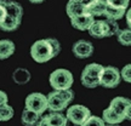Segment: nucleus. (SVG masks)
Instances as JSON below:
<instances>
[{"instance_id": "nucleus-1", "label": "nucleus", "mask_w": 131, "mask_h": 126, "mask_svg": "<svg viewBox=\"0 0 131 126\" xmlns=\"http://www.w3.org/2000/svg\"><path fill=\"white\" fill-rule=\"evenodd\" d=\"M61 52V44L55 38L37 40L30 47V56L37 63H45Z\"/></svg>"}, {"instance_id": "nucleus-2", "label": "nucleus", "mask_w": 131, "mask_h": 126, "mask_svg": "<svg viewBox=\"0 0 131 126\" xmlns=\"http://www.w3.org/2000/svg\"><path fill=\"white\" fill-rule=\"evenodd\" d=\"M0 3L6 9V17L0 24V29L4 32H14L21 26L23 17V7L14 0H0Z\"/></svg>"}, {"instance_id": "nucleus-3", "label": "nucleus", "mask_w": 131, "mask_h": 126, "mask_svg": "<svg viewBox=\"0 0 131 126\" xmlns=\"http://www.w3.org/2000/svg\"><path fill=\"white\" fill-rule=\"evenodd\" d=\"M49 83L53 89V91H61V90L72 89V85L74 83V78L68 69L61 68V69L53 70L50 74Z\"/></svg>"}, {"instance_id": "nucleus-4", "label": "nucleus", "mask_w": 131, "mask_h": 126, "mask_svg": "<svg viewBox=\"0 0 131 126\" xmlns=\"http://www.w3.org/2000/svg\"><path fill=\"white\" fill-rule=\"evenodd\" d=\"M103 65L100 63H90L81 72V84L88 89H95L100 85V78L102 74Z\"/></svg>"}, {"instance_id": "nucleus-5", "label": "nucleus", "mask_w": 131, "mask_h": 126, "mask_svg": "<svg viewBox=\"0 0 131 126\" xmlns=\"http://www.w3.org/2000/svg\"><path fill=\"white\" fill-rule=\"evenodd\" d=\"M90 117H91V112H90L89 108L85 107V106L74 104V106H70L69 108H67L66 118H67L68 121H70V124L81 126Z\"/></svg>"}, {"instance_id": "nucleus-6", "label": "nucleus", "mask_w": 131, "mask_h": 126, "mask_svg": "<svg viewBox=\"0 0 131 126\" xmlns=\"http://www.w3.org/2000/svg\"><path fill=\"white\" fill-rule=\"evenodd\" d=\"M120 80H122V76H120V72L118 68L113 67V65L103 67L102 74L100 78V85L102 87L114 89L120 84Z\"/></svg>"}, {"instance_id": "nucleus-7", "label": "nucleus", "mask_w": 131, "mask_h": 126, "mask_svg": "<svg viewBox=\"0 0 131 126\" xmlns=\"http://www.w3.org/2000/svg\"><path fill=\"white\" fill-rule=\"evenodd\" d=\"M26 109L41 115L47 110V97L40 92H33L26 98Z\"/></svg>"}, {"instance_id": "nucleus-8", "label": "nucleus", "mask_w": 131, "mask_h": 126, "mask_svg": "<svg viewBox=\"0 0 131 126\" xmlns=\"http://www.w3.org/2000/svg\"><path fill=\"white\" fill-rule=\"evenodd\" d=\"M94 50L95 49L92 42L84 40V39L75 41L72 46V52L74 53L77 58H80V60H85V58H89L90 56H92Z\"/></svg>"}, {"instance_id": "nucleus-9", "label": "nucleus", "mask_w": 131, "mask_h": 126, "mask_svg": "<svg viewBox=\"0 0 131 126\" xmlns=\"http://www.w3.org/2000/svg\"><path fill=\"white\" fill-rule=\"evenodd\" d=\"M47 97V109H50L51 112L61 113L68 108L69 103L62 97L58 91H52L46 96Z\"/></svg>"}, {"instance_id": "nucleus-10", "label": "nucleus", "mask_w": 131, "mask_h": 126, "mask_svg": "<svg viewBox=\"0 0 131 126\" xmlns=\"http://www.w3.org/2000/svg\"><path fill=\"white\" fill-rule=\"evenodd\" d=\"M95 22L94 16L91 15H81V16H78V17H74V18H70V24L74 27L75 29L78 30H89V28L91 27V24Z\"/></svg>"}, {"instance_id": "nucleus-11", "label": "nucleus", "mask_w": 131, "mask_h": 126, "mask_svg": "<svg viewBox=\"0 0 131 126\" xmlns=\"http://www.w3.org/2000/svg\"><path fill=\"white\" fill-rule=\"evenodd\" d=\"M107 9L106 0H92L88 6H85V12L91 16H103Z\"/></svg>"}, {"instance_id": "nucleus-12", "label": "nucleus", "mask_w": 131, "mask_h": 126, "mask_svg": "<svg viewBox=\"0 0 131 126\" xmlns=\"http://www.w3.org/2000/svg\"><path fill=\"white\" fill-rule=\"evenodd\" d=\"M66 12L69 18H74L81 15H85V5H83L79 0H69L66 6Z\"/></svg>"}, {"instance_id": "nucleus-13", "label": "nucleus", "mask_w": 131, "mask_h": 126, "mask_svg": "<svg viewBox=\"0 0 131 126\" xmlns=\"http://www.w3.org/2000/svg\"><path fill=\"white\" fill-rule=\"evenodd\" d=\"M130 103H131V101L129 99V98L119 96V97L113 98L112 101H111V103H109V108L113 109L115 113H118L119 115L124 117V115H125V110H126L127 106H129Z\"/></svg>"}, {"instance_id": "nucleus-14", "label": "nucleus", "mask_w": 131, "mask_h": 126, "mask_svg": "<svg viewBox=\"0 0 131 126\" xmlns=\"http://www.w3.org/2000/svg\"><path fill=\"white\" fill-rule=\"evenodd\" d=\"M89 34L95 39H103L107 35V29H106V23L104 19L95 21L89 28Z\"/></svg>"}, {"instance_id": "nucleus-15", "label": "nucleus", "mask_w": 131, "mask_h": 126, "mask_svg": "<svg viewBox=\"0 0 131 126\" xmlns=\"http://www.w3.org/2000/svg\"><path fill=\"white\" fill-rule=\"evenodd\" d=\"M45 121H46L47 126H67L68 125V120L66 115H63L62 113H55L52 112L47 115H44Z\"/></svg>"}, {"instance_id": "nucleus-16", "label": "nucleus", "mask_w": 131, "mask_h": 126, "mask_svg": "<svg viewBox=\"0 0 131 126\" xmlns=\"http://www.w3.org/2000/svg\"><path fill=\"white\" fill-rule=\"evenodd\" d=\"M102 119L104 124H108V125H118L125 120V118L119 115L118 113H115L113 109L108 107L103 110V114H102Z\"/></svg>"}, {"instance_id": "nucleus-17", "label": "nucleus", "mask_w": 131, "mask_h": 126, "mask_svg": "<svg viewBox=\"0 0 131 126\" xmlns=\"http://www.w3.org/2000/svg\"><path fill=\"white\" fill-rule=\"evenodd\" d=\"M32 79V75L27 68H17L15 69V72L12 73V80L17 85H24L29 83Z\"/></svg>"}, {"instance_id": "nucleus-18", "label": "nucleus", "mask_w": 131, "mask_h": 126, "mask_svg": "<svg viewBox=\"0 0 131 126\" xmlns=\"http://www.w3.org/2000/svg\"><path fill=\"white\" fill-rule=\"evenodd\" d=\"M15 44L9 39L0 40V60H7L15 53Z\"/></svg>"}, {"instance_id": "nucleus-19", "label": "nucleus", "mask_w": 131, "mask_h": 126, "mask_svg": "<svg viewBox=\"0 0 131 126\" xmlns=\"http://www.w3.org/2000/svg\"><path fill=\"white\" fill-rule=\"evenodd\" d=\"M40 119H41L40 114L30 112L28 109H24L22 113V117H21V122L24 126H37L38 122L40 121Z\"/></svg>"}, {"instance_id": "nucleus-20", "label": "nucleus", "mask_w": 131, "mask_h": 126, "mask_svg": "<svg viewBox=\"0 0 131 126\" xmlns=\"http://www.w3.org/2000/svg\"><path fill=\"white\" fill-rule=\"evenodd\" d=\"M126 14V10H122V9H114V7H111L107 5V9H106V12H104V17L107 19H112V21H118V19L123 18Z\"/></svg>"}, {"instance_id": "nucleus-21", "label": "nucleus", "mask_w": 131, "mask_h": 126, "mask_svg": "<svg viewBox=\"0 0 131 126\" xmlns=\"http://www.w3.org/2000/svg\"><path fill=\"white\" fill-rule=\"evenodd\" d=\"M15 110L14 108L9 104H3L0 106V121H9L14 118Z\"/></svg>"}, {"instance_id": "nucleus-22", "label": "nucleus", "mask_w": 131, "mask_h": 126, "mask_svg": "<svg viewBox=\"0 0 131 126\" xmlns=\"http://www.w3.org/2000/svg\"><path fill=\"white\" fill-rule=\"evenodd\" d=\"M117 37H118L119 44H122L123 46H131V30L130 29L119 30Z\"/></svg>"}, {"instance_id": "nucleus-23", "label": "nucleus", "mask_w": 131, "mask_h": 126, "mask_svg": "<svg viewBox=\"0 0 131 126\" xmlns=\"http://www.w3.org/2000/svg\"><path fill=\"white\" fill-rule=\"evenodd\" d=\"M104 23H106V29H107V35L106 38H109V37H113L118 34L119 32V26H118L117 21H112V19H104Z\"/></svg>"}, {"instance_id": "nucleus-24", "label": "nucleus", "mask_w": 131, "mask_h": 126, "mask_svg": "<svg viewBox=\"0 0 131 126\" xmlns=\"http://www.w3.org/2000/svg\"><path fill=\"white\" fill-rule=\"evenodd\" d=\"M106 3L108 6L114 7V9L127 10L130 5V0H106Z\"/></svg>"}, {"instance_id": "nucleus-25", "label": "nucleus", "mask_w": 131, "mask_h": 126, "mask_svg": "<svg viewBox=\"0 0 131 126\" xmlns=\"http://www.w3.org/2000/svg\"><path fill=\"white\" fill-rule=\"evenodd\" d=\"M81 126H106V124H104L102 118L96 117V115H91L90 118H88V120Z\"/></svg>"}, {"instance_id": "nucleus-26", "label": "nucleus", "mask_w": 131, "mask_h": 126, "mask_svg": "<svg viewBox=\"0 0 131 126\" xmlns=\"http://www.w3.org/2000/svg\"><path fill=\"white\" fill-rule=\"evenodd\" d=\"M120 76L124 81L131 84V63L126 64L122 70H120Z\"/></svg>"}, {"instance_id": "nucleus-27", "label": "nucleus", "mask_w": 131, "mask_h": 126, "mask_svg": "<svg viewBox=\"0 0 131 126\" xmlns=\"http://www.w3.org/2000/svg\"><path fill=\"white\" fill-rule=\"evenodd\" d=\"M60 92V95H61L62 97L64 98L66 101L68 103L70 102H73V99H74V91L72 89H67V90H61V91H58Z\"/></svg>"}, {"instance_id": "nucleus-28", "label": "nucleus", "mask_w": 131, "mask_h": 126, "mask_svg": "<svg viewBox=\"0 0 131 126\" xmlns=\"http://www.w3.org/2000/svg\"><path fill=\"white\" fill-rule=\"evenodd\" d=\"M7 101H9V97H7L6 92H4V91H1V90H0V106H3V104H7Z\"/></svg>"}, {"instance_id": "nucleus-29", "label": "nucleus", "mask_w": 131, "mask_h": 126, "mask_svg": "<svg viewBox=\"0 0 131 126\" xmlns=\"http://www.w3.org/2000/svg\"><path fill=\"white\" fill-rule=\"evenodd\" d=\"M5 17H6V9H5L4 5L0 3V24L4 22Z\"/></svg>"}, {"instance_id": "nucleus-30", "label": "nucleus", "mask_w": 131, "mask_h": 126, "mask_svg": "<svg viewBox=\"0 0 131 126\" xmlns=\"http://www.w3.org/2000/svg\"><path fill=\"white\" fill-rule=\"evenodd\" d=\"M125 18H126V23L129 26V29L131 30V7L126 10V14H125Z\"/></svg>"}, {"instance_id": "nucleus-31", "label": "nucleus", "mask_w": 131, "mask_h": 126, "mask_svg": "<svg viewBox=\"0 0 131 126\" xmlns=\"http://www.w3.org/2000/svg\"><path fill=\"white\" fill-rule=\"evenodd\" d=\"M125 120H130L131 121V103L127 106V108H126V110H125Z\"/></svg>"}, {"instance_id": "nucleus-32", "label": "nucleus", "mask_w": 131, "mask_h": 126, "mask_svg": "<svg viewBox=\"0 0 131 126\" xmlns=\"http://www.w3.org/2000/svg\"><path fill=\"white\" fill-rule=\"evenodd\" d=\"M37 126H47L46 121H45V118L41 117V119H40V121L38 122V125H37Z\"/></svg>"}, {"instance_id": "nucleus-33", "label": "nucleus", "mask_w": 131, "mask_h": 126, "mask_svg": "<svg viewBox=\"0 0 131 126\" xmlns=\"http://www.w3.org/2000/svg\"><path fill=\"white\" fill-rule=\"evenodd\" d=\"M79 1H80V3H81L83 5H85V6H88V5H89L90 3L92 1V0H79Z\"/></svg>"}, {"instance_id": "nucleus-34", "label": "nucleus", "mask_w": 131, "mask_h": 126, "mask_svg": "<svg viewBox=\"0 0 131 126\" xmlns=\"http://www.w3.org/2000/svg\"><path fill=\"white\" fill-rule=\"evenodd\" d=\"M30 3H33V4H41L42 1H45V0H29Z\"/></svg>"}, {"instance_id": "nucleus-35", "label": "nucleus", "mask_w": 131, "mask_h": 126, "mask_svg": "<svg viewBox=\"0 0 131 126\" xmlns=\"http://www.w3.org/2000/svg\"><path fill=\"white\" fill-rule=\"evenodd\" d=\"M67 126H80V125H74V124H72V125H67Z\"/></svg>"}, {"instance_id": "nucleus-36", "label": "nucleus", "mask_w": 131, "mask_h": 126, "mask_svg": "<svg viewBox=\"0 0 131 126\" xmlns=\"http://www.w3.org/2000/svg\"><path fill=\"white\" fill-rule=\"evenodd\" d=\"M107 126H118V125H107Z\"/></svg>"}]
</instances>
